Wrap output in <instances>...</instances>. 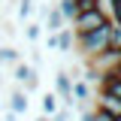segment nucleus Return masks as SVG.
<instances>
[{
  "label": "nucleus",
  "instance_id": "f257e3e1",
  "mask_svg": "<svg viewBox=\"0 0 121 121\" xmlns=\"http://www.w3.org/2000/svg\"><path fill=\"white\" fill-rule=\"evenodd\" d=\"M76 45H79V52H82L85 60H94V58H100L103 52H109V21L103 27H97V30L79 33L76 36Z\"/></svg>",
  "mask_w": 121,
  "mask_h": 121
},
{
  "label": "nucleus",
  "instance_id": "f03ea898",
  "mask_svg": "<svg viewBox=\"0 0 121 121\" xmlns=\"http://www.w3.org/2000/svg\"><path fill=\"white\" fill-rule=\"evenodd\" d=\"M106 21H109V15H106L103 6H94V9H88V12H79L73 18V33L79 36V33H88V30H97V27H103Z\"/></svg>",
  "mask_w": 121,
  "mask_h": 121
},
{
  "label": "nucleus",
  "instance_id": "7ed1b4c3",
  "mask_svg": "<svg viewBox=\"0 0 121 121\" xmlns=\"http://www.w3.org/2000/svg\"><path fill=\"white\" fill-rule=\"evenodd\" d=\"M55 94H58L60 103H64V109L73 106V79H70V73L60 70V73L55 76Z\"/></svg>",
  "mask_w": 121,
  "mask_h": 121
},
{
  "label": "nucleus",
  "instance_id": "20e7f679",
  "mask_svg": "<svg viewBox=\"0 0 121 121\" xmlns=\"http://www.w3.org/2000/svg\"><path fill=\"white\" fill-rule=\"evenodd\" d=\"M12 79L18 82V85H24V91H33V88H36V70H33L30 64H24V60H18V64H15Z\"/></svg>",
  "mask_w": 121,
  "mask_h": 121
},
{
  "label": "nucleus",
  "instance_id": "39448f33",
  "mask_svg": "<svg viewBox=\"0 0 121 121\" xmlns=\"http://www.w3.org/2000/svg\"><path fill=\"white\" fill-rule=\"evenodd\" d=\"M100 94H109V97H118L121 100V79L112 73V70L100 76Z\"/></svg>",
  "mask_w": 121,
  "mask_h": 121
},
{
  "label": "nucleus",
  "instance_id": "423d86ee",
  "mask_svg": "<svg viewBox=\"0 0 121 121\" xmlns=\"http://www.w3.org/2000/svg\"><path fill=\"white\" fill-rule=\"evenodd\" d=\"M97 112H106L112 118L121 115V100L118 97H109V94H97Z\"/></svg>",
  "mask_w": 121,
  "mask_h": 121
},
{
  "label": "nucleus",
  "instance_id": "0eeeda50",
  "mask_svg": "<svg viewBox=\"0 0 121 121\" xmlns=\"http://www.w3.org/2000/svg\"><path fill=\"white\" fill-rule=\"evenodd\" d=\"M27 106H30V100H27V91L15 88L12 94H9V112H15V115H24V112H27Z\"/></svg>",
  "mask_w": 121,
  "mask_h": 121
},
{
  "label": "nucleus",
  "instance_id": "6e6552de",
  "mask_svg": "<svg viewBox=\"0 0 121 121\" xmlns=\"http://www.w3.org/2000/svg\"><path fill=\"white\" fill-rule=\"evenodd\" d=\"M91 100V85L85 82V79H73V103H88Z\"/></svg>",
  "mask_w": 121,
  "mask_h": 121
},
{
  "label": "nucleus",
  "instance_id": "1a4fd4ad",
  "mask_svg": "<svg viewBox=\"0 0 121 121\" xmlns=\"http://www.w3.org/2000/svg\"><path fill=\"white\" fill-rule=\"evenodd\" d=\"M64 15L58 12V6H52L48 12H45V27H48V33H58V30H64Z\"/></svg>",
  "mask_w": 121,
  "mask_h": 121
},
{
  "label": "nucleus",
  "instance_id": "9d476101",
  "mask_svg": "<svg viewBox=\"0 0 121 121\" xmlns=\"http://www.w3.org/2000/svg\"><path fill=\"white\" fill-rule=\"evenodd\" d=\"M39 109H43L45 118H52V115L60 109V106H58V94H52V91H48V94H43V103H39Z\"/></svg>",
  "mask_w": 121,
  "mask_h": 121
},
{
  "label": "nucleus",
  "instance_id": "9b49d317",
  "mask_svg": "<svg viewBox=\"0 0 121 121\" xmlns=\"http://www.w3.org/2000/svg\"><path fill=\"white\" fill-rule=\"evenodd\" d=\"M55 36H58V52H70V48H73V43H76V33H73L70 27L58 30Z\"/></svg>",
  "mask_w": 121,
  "mask_h": 121
},
{
  "label": "nucleus",
  "instance_id": "f8f14e48",
  "mask_svg": "<svg viewBox=\"0 0 121 121\" xmlns=\"http://www.w3.org/2000/svg\"><path fill=\"white\" fill-rule=\"evenodd\" d=\"M109 52H121V24L109 21Z\"/></svg>",
  "mask_w": 121,
  "mask_h": 121
},
{
  "label": "nucleus",
  "instance_id": "ddd939ff",
  "mask_svg": "<svg viewBox=\"0 0 121 121\" xmlns=\"http://www.w3.org/2000/svg\"><path fill=\"white\" fill-rule=\"evenodd\" d=\"M58 12L64 15V21H73L76 15H79V9H76V0H60V3H58Z\"/></svg>",
  "mask_w": 121,
  "mask_h": 121
},
{
  "label": "nucleus",
  "instance_id": "4468645a",
  "mask_svg": "<svg viewBox=\"0 0 121 121\" xmlns=\"http://www.w3.org/2000/svg\"><path fill=\"white\" fill-rule=\"evenodd\" d=\"M18 60H21V58H18V48H12V45L0 48V64H12V67H15Z\"/></svg>",
  "mask_w": 121,
  "mask_h": 121
},
{
  "label": "nucleus",
  "instance_id": "2eb2a0df",
  "mask_svg": "<svg viewBox=\"0 0 121 121\" xmlns=\"http://www.w3.org/2000/svg\"><path fill=\"white\" fill-rule=\"evenodd\" d=\"M24 33H27V39H30V43H36V39L43 36V24H36V21H30Z\"/></svg>",
  "mask_w": 121,
  "mask_h": 121
},
{
  "label": "nucleus",
  "instance_id": "dca6fc26",
  "mask_svg": "<svg viewBox=\"0 0 121 121\" xmlns=\"http://www.w3.org/2000/svg\"><path fill=\"white\" fill-rule=\"evenodd\" d=\"M33 12V0H18V18H30Z\"/></svg>",
  "mask_w": 121,
  "mask_h": 121
},
{
  "label": "nucleus",
  "instance_id": "f3484780",
  "mask_svg": "<svg viewBox=\"0 0 121 121\" xmlns=\"http://www.w3.org/2000/svg\"><path fill=\"white\" fill-rule=\"evenodd\" d=\"M109 9H112V18H109V21L121 24V0H109Z\"/></svg>",
  "mask_w": 121,
  "mask_h": 121
},
{
  "label": "nucleus",
  "instance_id": "a211bd4d",
  "mask_svg": "<svg viewBox=\"0 0 121 121\" xmlns=\"http://www.w3.org/2000/svg\"><path fill=\"white\" fill-rule=\"evenodd\" d=\"M94 6H100V0H76V9H79V12H88Z\"/></svg>",
  "mask_w": 121,
  "mask_h": 121
},
{
  "label": "nucleus",
  "instance_id": "6ab92c4d",
  "mask_svg": "<svg viewBox=\"0 0 121 121\" xmlns=\"http://www.w3.org/2000/svg\"><path fill=\"white\" fill-rule=\"evenodd\" d=\"M52 121H70V112H67V109H58V112L52 115Z\"/></svg>",
  "mask_w": 121,
  "mask_h": 121
},
{
  "label": "nucleus",
  "instance_id": "aec40b11",
  "mask_svg": "<svg viewBox=\"0 0 121 121\" xmlns=\"http://www.w3.org/2000/svg\"><path fill=\"white\" fill-rule=\"evenodd\" d=\"M94 121H115V118L106 115V112H97V109H94Z\"/></svg>",
  "mask_w": 121,
  "mask_h": 121
},
{
  "label": "nucleus",
  "instance_id": "412c9836",
  "mask_svg": "<svg viewBox=\"0 0 121 121\" xmlns=\"http://www.w3.org/2000/svg\"><path fill=\"white\" fill-rule=\"evenodd\" d=\"M45 45H48V48H58V36H55V33H48V39H45Z\"/></svg>",
  "mask_w": 121,
  "mask_h": 121
},
{
  "label": "nucleus",
  "instance_id": "4be33fe9",
  "mask_svg": "<svg viewBox=\"0 0 121 121\" xmlns=\"http://www.w3.org/2000/svg\"><path fill=\"white\" fill-rule=\"evenodd\" d=\"M82 121H94V112H91V109H85V112H82Z\"/></svg>",
  "mask_w": 121,
  "mask_h": 121
},
{
  "label": "nucleus",
  "instance_id": "5701e85b",
  "mask_svg": "<svg viewBox=\"0 0 121 121\" xmlns=\"http://www.w3.org/2000/svg\"><path fill=\"white\" fill-rule=\"evenodd\" d=\"M3 121H18V115H15V112H6V115H3Z\"/></svg>",
  "mask_w": 121,
  "mask_h": 121
},
{
  "label": "nucleus",
  "instance_id": "b1692460",
  "mask_svg": "<svg viewBox=\"0 0 121 121\" xmlns=\"http://www.w3.org/2000/svg\"><path fill=\"white\" fill-rule=\"evenodd\" d=\"M112 73H115V76H118V79H121V60H118V67H115V70H112Z\"/></svg>",
  "mask_w": 121,
  "mask_h": 121
},
{
  "label": "nucleus",
  "instance_id": "393cba45",
  "mask_svg": "<svg viewBox=\"0 0 121 121\" xmlns=\"http://www.w3.org/2000/svg\"><path fill=\"white\" fill-rule=\"evenodd\" d=\"M36 121H52V118H45V115H39V118H36Z\"/></svg>",
  "mask_w": 121,
  "mask_h": 121
},
{
  "label": "nucleus",
  "instance_id": "a878e982",
  "mask_svg": "<svg viewBox=\"0 0 121 121\" xmlns=\"http://www.w3.org/2000/svg\"><path fill=\"white\" fill-rule=\"evenodd\" d=\"M115 121H121V115H118V118H115Z\"/></svg>",
  "mask_w": 121,
  "mask_h": 121
},
{
  "label": "nucleus",
  "instance_id": "bb28decb",
  "mask_svg": "<svg viewBox=\"0 0 121 121\" xmlns=\"http://www.w3.org/2000/svg\"><path fill=\"white\" fill-rule=\"evenodd\" d=\"M118 55H121V52H118Z\"/></svg>",
  "mask_w": 121,
  "mask_h": 121
}]
</instances>
